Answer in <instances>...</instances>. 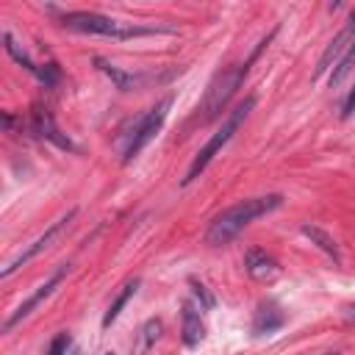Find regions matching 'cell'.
Segmentation results:
<instances>
[{
  "mask_svg": "<svg viewBox=\"0 0 355 355\" xmlns=\"http://www.w3.org/2000/svg\"><path fill=\"white\" fill-rule=\"evenodd\" d=\"M283 197L280 194H263V197H250V200H239L236 205L225 208L222 214L214 216V222L208 225L205 241L211 247H222L227 241H233L250 222H255L258 216L272 214L275 208H280Z\"/></svg>",
  "mask_w": 355,
  "mask_h": 355,
  "instance_id": "1",
  "label": "cell"
},
{
  "mask_svg": "<svg viewBox=\"0 0 355 355\" xmlns=\"http://www.w3.org/2000/svg\"><path fill=\"white\" fill-rule=\"evenodd\" d=\"M266 42H261V47H263ZM258 47V50H261ZM258 50L244 61V64H233V67H225V69H219L216 75H214V80L208 83V89H205V97H202V103H200V122H211V119H216L219 114H222V108L230 103V97L236 94V89L241 86V80H244V75H247V69H250V64L255 61V55H258Z\"/></svg>",
  "mask_w": 355,
  "mask_h": 355,
  "instance_id": "2",
  "label": "cell"
},
{
  "mask_svg": "<svg viewBox=\"0 0 355 355\" xmlns=\"http://www.w3.org/2000/svg\"><path fill=\"white\" fill-rule=\"evenodd\" d=\"M61 25L75 33H92V36H111V39H133V36H147L155 33V28H139V25H125L119 19H111L97 11H69L61 17Z\"/></svg>",
  "mask_w": 355,
  "mask_h": 355,
  "instance_id": "3",
  "label": "cell"
},
{
  "mask_svg": "<svg viewBox=\"0 0 355 355\" xmlns=\"http://www.w3.org/2000/svg\"><path fill=\"white\" fill-rule=\"evenodd\" d=\"M252 108H255V97H247L244 103H239V105L230 111V116L222 122V128H219V130L208 139V144L194 155V161H191V166H189V172H186V178H183V186H189L191 180H197V178H200V172H202V169L211 164V158H214V155H216V153H219V150L233 139V133L239 130V125L247 119V114H250Z\"/></svg>",
  "mask_w": 355,
  "mask_h": 355,
  "instance_id": "4",
  "label": "cell"
},
{
  "mask_svg": "<svg viewBox=\"0 0 355 355\" xmlns=\"http://www.w3.org/2000/svg\"><path fill=\"white\" fill-rule=\"evenodd\" d=\"M169 108H172V94H166L161 103H155V105H153V108L133 125L130 141H128V147H125V164L133 161V158H136V155H139V153L158 136V130H161V125H164Z\"/></svg>",
  "mask_w": 355,
  "mask_h": 355,
  "instance_id": "5",
  "label": "cell"
},
{
  "mask_svg": "<svg viewBox=\"0 0 355 355\" xmlns=\"http://www.w3.org/2000/svg\"><path fill=\"white\" fill-rule=\"evenodd\" d=\"M355 50V17L336 33V39L324 47V53H322V58H319V64H316V72H313V78H322L324 72L330 75L349 53Z\"/></svg>",
  "mask_w": 355,
  "mask_h": 355,
  "instance_id": "6",
  "label": "cell"
},
{
  "mask_svg": "<svg viewBox=\"0 0 355 355\" xmlns=\"http://www.w3.org/2000/svg\"><path fill=\"white\" fill-rule=\"evenodd\" d=\"M72 219H75V208H72V211H67V214H64L58 222H53V225H50V227H47V230H44V233H42V236H39V239H36V241L28 247V250H22V252H19V255H17V258H14V261H11V263L3 269V277H11V275H14L19 266H25L31 258H36L42 250H47V247L53 244V239H55V236H58V233H61V230H64V227H67Z\"/></svg>",
  "mask_w": 355,
  "mask_h": 355,
  "instance_id": "7",
  "label": "cell"
},
{
  "mask_svg": "<svg viewBox=\"0 0 355 355\" xmlns=\"http://www.w3.org/2000/svg\"><path fill=\"white\" fill-rule=\"evenodd\" d=\"M61 280H64V266H61L58 272H53V275H50V277H47V280H44V283H42V286H39V288H36V291H33V294H31V297H28V300L19 305V308H17V311H14L8 319H6V324H3V333H8L14 324H19L25 316H31V311H33V308H36L42 300H47V297L55 291V286H58Z\"/></svg>",
  "mask_w": 355,
  "mask_h": 355,
  "instance_id": "8",
  "label": "cell"
},
{
  "mask_svg": "<svg viewBox=\"0 0 355 355\" xmlns=\"http://www.w3.org/2000/svg\"><path fill=\"white\" fill-rule=\"evenodd\" d=\"M31 125H33V133H39L44 141H50V144H55V147H61V150H78L75 141H72L67 133H61V128L53 122V116H50L47 108L36 105L33 114H31Z\"/></svg>",
  "mask_w": 355,
  "mask_h": 355,
  "instance_id": "9",
  "label": "cell"
},
{
  "mask_svg": "<svg viewBox=\"0 0 355 355\" xmlns=\"http://www.w3.org/2000/svg\"><path fill=\"white\" fill-rule=\"evenodd\" d=\"M244 269L255 283H275L280 277V266L272 255H266L263 250H247L244 255Z\"/></svg>",
  "mask_w": 355,
  "mask_h": 355,
  "instance_id": "10",
  "label": "cell"
},
{
  "mask_svg": "<svg viewBox=\"0 0 355 355\" xmlns=\"http://www.w3.org/2000/svg\"><path fill=\"white\" fill-rule=\"evenodd\" d=\"M180 333H183L186 347H197L205 338V324L200 319V311L191 302H183V308H180Z\"/></svg>",
  "mask_w": 355,
  "mask_h": 355,
  "instance_id": "11",
  "label": "cell"
},
{
  "mask_svg": "<svg viewBox=\"0 0 355 355\" xmlns=\"http://www.w3.org/2000/svg\"><path fill=\"white\" fill-rule=\"evenodd\" d=\"M286 324V313L275 305V302H261L258 311H255V319H252V333L255 336H266V333H275Z\"/></svg>",
  "mask_w": 355,
  "mask_h": 355,
  "instance_id": "12",
  "label": "cell"
},
{
  "mask_svg": "<svg viewBox=\"0 0 355 355\" xmlns=\"http://www.w3.org/2000/svg\"><path fill=\"white\" fill-rule=\"evenodd\" d=\"M302 236H308L311 244H316L322 252H327L333 261H338V244L327 230H322L319 225H302Z\"/></svg>",
  "mask_w": 355,
  "mask_h": 355,
  "instance_id": "13",
  "label": "cell"
},
{
  "mask_svg": "<svg viewBox=\"0 0 355 355\" xmlns=\"http://www.w3.org/2000/svg\"><path fill=\"white\" fill-rule=\"evenodd\" d=\"M3 42H6V53H8V55H11V58L19 64V67H25L31 75H36V78H39V72H42V69L33 64V58H31V55H28V53L19 47V42H17V39H14L8 31L3 33Z\"/></svg>",
  "mask_w": 355,
  "mask_h": 355,
  "instance_id": "14",
  "label": "cell"
},
{
  "mask_svg": "<svg viewBox=\"0 0 355 355\" xmlns=\"http://www.w3.org/2000/svg\"><path fill=\"white\" fill-rule=\"evenodd\" d=\"M136 288H139V280H130V283L116 294V300L108 305V311H105V316H103V327H111V322L122 313V308H125V305H128V300L136 294Z\"/></svg>",
  "mask_w": 355,
  "mask_h": 355,
  "instance_id": "15",
  "label": "cell"
},
{
  "mask_svg": "<svg viewBox=\"0 0 355 355\" xmlns=\"http://www.w3.org/2000/svg\"><path fill=\"white\" fill-rule=\"evenodd\" d=\"M97 64H100V69L116 83V89L128 92V89H133V86H139V78H136V75H130V72H125V69H119V67H114V64H108V61H97Z\"/></svg>",
  "mask_w": 355,
  "mask_h": 355,
  "instance_id": "16",
  "label": "cell"
},
{
  "mask_svg": "<svg viewBox=\"0 0 355 355\" xmlns=\"http://www.w3.org/2000/svg\"><path fill=\"white\" fill-rule=\"evenodd\" d=\"M161 336V319H150L141 330H139V344H136V349L139 352H144V349H150L153 347V341Z\"/></svg>",
  "mask_w": 355,
  "mask_h": 355,
  "instance_id": "17",
  "label": "cell"
},
{
  "mask_svg": "<svg viewBox=\"0 0 355 355\" xmlns=\"http://www.w3.org/2000/svg\"><path fill=\"white\" fill-rule=\"evenodd\" d=\"M191 291H194V297L200 300V305H202V308H214V294H211L202 283H191Z\"/></svg>",
  "mask_w": 355,
  "mask_h": 355,
  "instance_id": "18",
  "label": "cell"
},
{
  "mask_svg": "<svg viewBox=\"0 0 355 355\" xmlns=\"http://www.w3.org/2000/svg\"><path fill=\"white\" fill-rule=\"evenodd\" d=\"M67 349H69V336H67V333H58V336L53 338L47 355H67Z\"/></svg>",
  "mask_w": 355,
  "mask_h": 355,
  "instance_id": "19",
  "label": "cell"
},
{
  "mask_svg": "<svg viewBox=\"0 0 355 355\" xmlns=\"http://www.w3.org/2000/svg\"><path fill=\"white\" fill-rule=\"evenodd\" d=\"M355 111V89L349 92V97H347V103H344V116H349Z\"/></svg>",
  "mask_w": 355,
  "mask_h": 355,
  "instance_id": "20",
  "label": "cell"
},
{
  "mask_svg": "<svg viewBox=\"0 0 355 355\" xmlns=\"http://www.w3.org/2000/svg\"><path fill=\"white\" fill-rule=\"evenodd\" d=\"M347 316H349V319H352V322H355V305H352V308H349V313H347Z\"/></svg>",
  "mask_w": 355,
  "mask_h": 355,
  "instance_id": "21",
  "label": "cell"
},
{
  "mask_svg": "<svg viewBox=\"0 0 355 355\" xmlns=\"http://www.w3.org/2000/svg\"><path fill=\"white\" fill-rule=\"evenodd\" d=\"M322 355H336V352H322Z\"/></svg>",
  "mask_w": 355,
  "mask_h": 355,
  "instance_id": "22",
  "label": "cell"
},
{
  "mask_svg": "<svg viewBox=\"0 0 355 355\" xmlns=\"http://www.w3.org/2000/svg\"><path fill=\"white\" fill-rule=\"evenodd\" d=\"M105 355H111V352H105Z\"/></svg>",
  "mask_w": 355,
  "mask_h": 355,
  "instance_id": "23",
  "label": "cell"
}]
</instances>
